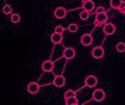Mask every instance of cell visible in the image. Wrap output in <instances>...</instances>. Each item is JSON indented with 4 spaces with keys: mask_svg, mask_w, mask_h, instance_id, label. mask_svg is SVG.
Returning a JSON list of instances; mask_svg holds the SVG:
<instances>
[{
    "mask_svg": "<svg viewBox=\"0 0 125 105\" xmlns=\"http://www.w3.org/2000/svg\"><path fill=\"white\" fill-rule=\"evenodd\" d=\"M84 1H87V0H82V3H84Z\"/></svg>",
    "mask_w": 125,
    "mask_h": 105,
    "instance_id": "obj_25",
    "label": "cell"
},
{
    "mask_svg": "<svg viewBox=\"0 0 125 105\" xmlns=\"http://www.w3.org/2000/svg\"><path fill=\"white\" fill-rule=\"evenodd\" d=\"M10 21L13 24H18V22L21 21V16L17 14V13H13V14H10Z\"/></svg>",
    "mask_w": 125,
    "mask_h": 105,
    "instance_id": "obj_14",
    "label": "cell"
},
{
    "mask_svg": "<svg viewBox=\"0 0 125 105\" xmlns=\"http://www.w3.org/2000/svg\"><path fill=\"white\" fill-rule=\"evenodd\" d=\"M53 16L56 17L58 20H63L65 17L68 16V10H66L65 7H56V9L53 10Z\"/></svg>",
    "mask_w": 125,
    "mask_h": 105,
    "instance_id": "obj_7",
    "label": "cell"
},
{
    "mask_svg": "<svg viewBox=\"0 0 125 105\" xmlns=\"http://www.w3.org/2000/svg\"><path fill=\"white\" fill-rule=\"evenodd\" d=\"M104 55H105V50H104L103 46H96L91 50V57L93 59H103Z\"/></svg>",
    "mask_w": 125,
    "mask_h": 105,
    "instance_id": "obj_5",
    "label": "cell"
},
{
    "mask_svg": "<svg viewBox=\"0 0 125 105\" xmlns=\"http://www.w3.org/2000/svg\"><path fill=\"white\" fill-rule=\"evenodd\" d=\"M51 41H52V44H55V45H59L61 42L63 41V34H59V32H53L51 35Z\"/></svg>",
    "mask_w": 125,
    "mask_h": 105,
    "instance_id": "obj_12",
    "label": "cell"
},
{
    "mask_svg": "<svg viewBox=\"0 0 125 105\" xmlns=\"http://www.w3.org/2000/svg\"><path fill=\"white\" fill-rule=\"evenodd\" d=\"M94 13H96V14H98V13H105V9H104L103 6H100V7H96Z\"/></svg>",
    "mask_w": 125,
    "mask_h": 105,
    "instance_id": "obj_23",
    "label": "cell"
},
{
    "mask_svg": "<svg viewBox=\"0 0 125 105\" xmlns=\"http://www.w3.org/2000/svg\"><path fill=\"white\" fill-rule=\"evenodd\" d=\"M52 84H53L56 88H61V87H63V86L66 84V78L63 77L62 74H59V76H55V77H53V81H52Z\"/></svg>",
    "mask_w": 125,
    "mask_h": 105,
    "instance_id": "obj_8",
    "label": "cell"
},
{
    "mask_svg": "<svg viewBox=\"0 0 125 105\" xmlns=\"http://www.w3.org/2000/svg\"><path fill=\"white\" fill-rule=\"evenodd\" d=\"M80 44L83 45V46H90L93 44V37H91V34H83L82 37H80Z\"/></svg>",
    "mask_w": 125,
    "mask_h": 105,
    "instance_id": "obj_10",
    "label": "cell"
},
{
    "mask_svg": "<svg viewBox=\"0 0 125 105\" xmlns=\"http://www.w3.org/2000/svg\"><path fill=\"white\" fill-rule=\"evenodd\" d=\"M63 59H66V60H72L74 56H76V50H74V48H72V46H65L63 48Z\"/></svg>",
    "mask_w": 125,
    "mask_h": 105,
    "instance_id": "obj_4",
    "label": "cell"
},
{
    "mask_svg": "<svg viewBox=\"0 0 125 105\" xmlns=\"http://www.w3.org/2000/svg\"><path fill=\"white\" fill-rule=\"evenodd\" d=\"M27 91H28V94L31 95H35L40 93V83H37V81H31V83H28V86H27Z\"/></svg>",
    "mask_w": 125,
    "mask_h": 105,
    "instance_id": "obj_6",
    "label": "cell"
},
{
    "mask_svg": "<svg viewBox=\"0 0 125 105\" xmlns=\"http://www.w3.org/2000/svg\"><path fill=\"white\" fill-rule=\"evenodd\" d=\"M3 14H13V9H11V6L10 4H4L3 6Z\"/></svg>",
    "mask_w": 125,
    "mask_h": 105,
    "instance_id": "obj_19",
    "label": "cell"
},
{
    "mask_svg": "<svg viewBox=\"0 0 125 105\" xmlns=\"http://www.w3.org/2000/svg\"><path fill=\"white\" fill-rule=\"evenodd\" d=\"M115 49H117V52H119V53H124L125 52V44L124 42H118L117 46H115Z\"/></svg>",
    "mask_w": 125,
    "mask_h": 105,
    "instance_id": "obj_20",
    "label": "cell"
},
{
    "mask_svg": "<svg viewBox=\"0 0 125 105\" xmlns=\"http://www.w3.org/2000/svg\"><path fill=\"white\" fill-rule=\"evenodd\" d=\"M97 77L96 76H93V74H90V76H87V77L84 78V86L86 87H90V88H93V87H96L97 86Z\"/></svg>",
    "mask_w": 125,
    "mask_h": 105,
    "instance_id": "obj_9",
    "label": "cell"
},
{
    "mask_svg": "<svg viewBox=\"0 0 125 105\" xmlns=\"http://www.w3.org/2000/svg\"><path fill=\"white\" fill-rule=\"evenodd\" d=\"M115 31H117V27L114 25L113 22H105L104 25H103V32H104V35H107V37H111V35H114L115 34Z\"/></svg>",
    "mask_w": 125,
    "mask_h": 105,
    "instance_id": "obj_2",
    "label": "cell"
},
{
    "mask_svg": "<svg viewBox=\"0 0 125 105\" xmlns=\"http://www.w3.org/2000/svg\"><path fill=\"white\" fill-rule=\"evenodd\" d=\"M83 9L87 10V11H90V13H93V11L96 10V4H94V1H93V0H87V1L83 3Z\"/></svg>",
    "mask_w": 125,
    "mask_h": 105,
    "instance_id": "obj_13",
    "label": "cell"
},
{
    "mask_svg": "<svg viewBox=\"0 0 125 105\" xmlns=\"http://www.w3.org/2000/svg\"><path fill=\"white\" fill-rule=\"evenodd\" d=\"M122 1H124V0H110V6H111V9L118 10V7L122 4Z\"/></svg>",
    "mask_w": 125,
    "mask_h": 105,
    "instance_id": "obj_17",
    "label": "cell"
},
{
    "mask_svg": "<svg viewBox=\"0 0 125 105\" xmlns=\"http://www.w3.org/2000/svg\"><path fill=\"white\" fill-rule=\"evenodd\" d=\"M42 70L45 73H51L53 72V69H55V63L52 60H45V62H42Z\"/></svg>",
    "mask_w": 125,
    "mask_h": 105,
    "instance_id": "obj_11",
    "label": "cell"
},
{
    "mask_svg": "<svg viewBox=\"0 0 125 105\" xmlns=\"http://www.w3.org/2000/svg\"><path fill=\"white\" fill-rule=\"evenodd\" d=\"M118 11L121 13V14H125V1H122V4L118 7Z\"/></svg>",
    "mask_w": 125,
    "mask_h": 105,
    "instance_id": "obj_24",
    "label": "cell"
},
{
    "mask_svg": "<svg viewBox=\"0 0 125 105\" xmlns=\"http://www.w3.org/2000/svg\"><path fill=\"white\" fill-rule=\"evenodd\" d=\"M76 95V93H74L73 90H68L66 93H65V98H69V97H74Z\"/></svg>",
    "mask_w": 125,
    "mask_h": 105,
    "instance_id": "obj_21",
    "label": "cell"
},
{
    "mask_svg": "<svg viewBox=\"0 0 125 105\" xmlns=\"http://www.w3.org/2000/svg\"><path fill=\"white\" fill-rule=\"evenodd\" d=\"M65 102L68 105H77L79 104V100H77V97L74 95V97H69V98H65Z\"/></svg>",
    "mask_w": 125,
    "mask_h": 105,
    "instance_id": "obj_15",
    "label": "cell"
},
{
    "mask_svg": "<svg viewBox=\"0 0 125 105\" xmlns=\"http://www.w3.org/2000/svg\"><path fill=\"white\" fill-rule=\"evenodd\" d=\"M63 31H65V27H62V25H56V27H55V32L63 34Z\"/></svg>",
    "mask_w": 125,
    "mask_h": 105,
    "instance_id": "obj_22",
    "label": "cell"
},
{
    "mask_svg": "<svg viewBox=\"0 0 125 105\" xmlns=\"http://www.w3.org/2000/svg\"><path fill=\"white\" fill-rule=\"evenodd\" d=\"M107 21H108V14H107V11H105V13H98V14H96L94 25H96V27H101V25H104Z\"/></svg>",
    "mask_w": 125,
    "mask_h": 105,
    "instance_id": "obj_1",
    "label": "cell"
},
{
    "mask_svg": "<svg viewBox=\"0 0 125 105\" xmlns=\"http://www.w3.org/2000/svg\"><path fill=\"white\" fill-rule=\"evenodd\" d=\"M91 98H93V101H96V102H101V101L105 100V91L101 88L94 90L93 94H91Z\"/></svg>",
    "mask_w": 125,
    "mask_h": 105,
    "instance_id": "obj_3",
    "label": "cell"
},
{
    "mask_svg": "<svg viewBox=\"0 0 125 105\" xmlns=\"http://www.w3.org/2000/svg\"><path fill=\"white\" fill-rule=\"evenodd\" d=\"M68 31H69V32H72V34L77 32V31H79V25H77V24H74V22H72V24H69V25H68Z\"/></svg>",
    "mask_w": 125,
    "mask_h": 105,
    "instance_id": "obj_18",
    "label": "cell"
},
{
    "mask_svg": "<svg viewBox=\"0 0 125 105\" xmlns=\"http://www.w3.org/2000/svg\"><path fill=\"white\" fill-rule=\"evenodd\" d=\"M79 17H80V20H83V21H86V20H89V17H90V11H87V10H83L79 13Z\"/></svg>",
    "mask_w": 125,
    "mask_h": 105,
    "instance_id": "obj_16",
    "label": "cell"
}]
</instances>
